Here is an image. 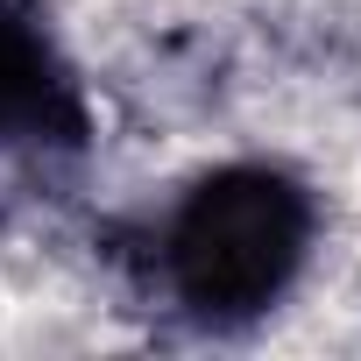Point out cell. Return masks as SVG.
I'll list each match as a JSON object with an SVG mask.
<instances>
[{
	"label": "cell",
	"instance_id": "1",
	"mask_svg": "<svg viewBox=\"0 0 361 361\" xmlns=\"http://www.w3.org/2000/svg\"><path fill=\"white\" fill-rule=\"evenodd\" d=\"M312 241V206L290 177L276 170H220L185 199V213L170 220V276L177 298L241 319L283 298Z\"/></svg>",
	"mask_w": 361,
	"mask_h": 361
},
{
	"label": "cell",
	"instance_id": "2",
	"mask_svg": "<svg viewBox=\"0 0 361 361\" xmlns=\"http://www.w3.org/2000/svg\"><path fill=\"white\" fill-rule=\"evenodd\" d=\"M64 114V78L50 64V43L0 0V128H43Z\"/></svg>",
	"mask_w": 361,
	"mask_h": 361
}]
</instances>
